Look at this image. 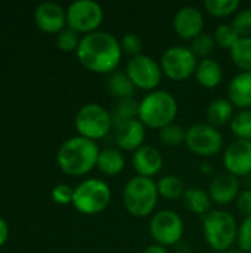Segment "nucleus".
I'll return each instance as SVG.
<instances>
[{"label": "nucleus", "mask_w": 251, "mask_h": 253, "mask_svg": "<svg viewBox=\"0 0 251 253\" xmlns=\"http://www.w3.org/2000/svg\"><path fill=\"white\" fill-rule=\"evenodd\" d=\"M77 56L92 73L111 74L118 70L123 49L120 40L107 31H95L81 37Z\"/></svg>", "instance_id": "obj_1"}, {"label": "nucleus", "mask_w": 251, "mask_h": 253, "mask_svg": "<svg viewBox=\"0 0 251 253\" xmlns=\"http://www.w3.org/2000/svg\"><path fill=\"white\" fill-rule=\"evenodd\" d=\"M99 153L101 150L95 141L78 135L62 142L58 150V163L64 172L80 176L96 166Z\"/></svg>", "instance_id": "obj_2"}, {"label": "nucleus", "mask_w": 251, "mask_h": 253, "mask_svg": "<svg viewBox=\"0 0 251 253\" xmlns=\"http://www.w3.org/2000/svg\"><path fill=\"white\" fill-rule=\"evenodd\" d=\"M178 101L167 90H152L139 101V120L145 127L161 130L175 123L178 117Z\"/></svg>", "instance_id": "obj_3"}, {"label": "nucleus", "mask_w": 251, "mask_h": 253, "mask_svg": "<svg viewBox=\"0 0 251 253\" xmlns=\"http://www.w3.org/2000/svg\"><path fill=\"white\" fill-rule=\"evenodd\" d=\"M157 182L151 178L135 176L127 181L123 190V205L129 215L135 218L152 216L158 205Z\"/></svg>", "instance_id": "obj_4"}, {"label": "nucleus", "mask_w": 251, "mask_h": 253, "mask_svg": "<svg viewBox=\"0 0 251 253\" xmlns=\"http://www.w3.org/2000/svg\"><path fill=\"white\" fill-rule=\"evenodd\" d=\"M203 234L213 252H228L237 243V219L226 211H212L203 218Z\"/></svg>", "instance_id": "obj_5"}, {"label": "nucleus", "mask_w": 251, "mask_h": 253, "mask_svg": "<svg viewBox=\"0 0 251 253\" xmlns=\"http://www.w3.org/2000/svg\"><path fill=\"white\" fill-rule=\"evenodd\" d=\"M111 188L101 179H86L74 188L72 203L77 211L86 215H98L111 203Z\"/></svg>", "instance_id": "obj_6"}, {"label": "nucleus", "mask_w": 251, "mask_h": 253, "mask_svg": "<svg viewBox=\"0 0 251 253\" xmlns=\"http://www.w3.org/2000/svg\"><path fill=\"white\" fill-rule=\"evenodd\" d=\"M75 127L80 136L92 141L102 139L112 127L111 113L101 104H86L75 114Z\"/></svg>", "instance_id": "obj_7"}, {"label": "nucleus", "mask_w": 251, "mask_h": 253, "mask_svg": "<svg viewBox=\"0 0 251 253\" xmlns=\"http://www.w3.org/2000/svg\"><path fill=\"white\" fill-rule=\"evenodd\" d=\"M185 225L179 213L172 209L155 212L149 221V236L154 243L169 248L178 245L183 237Z\"/></svg>", "instance_id": "obj_8"}, {"label": "nucleus", "mask_w": 251, "mask_h": 253, "mask_svg": "<svg viewBox=\"0 0 251 253\" xmlns=\"http://www.w3.org/2000/svg\"><path fill=\"white\" fill-rule=\"evenodd\" d=\"M197 64V56L186 46H172L163 52L160 59L163 76L173 82L188 80L195 74Z\"/></svg>", "instance_id": "obj_9"}, {"label": "nucleus", "mask_w": 251, "mask_h": 253, "mask_svg": "<svg viewBox=\"0 0 251 253\" xmlns=\"http://www.w3.org/2000/svg\"><path fill=\"white\" fill-rule=\"evenodd\" d=\"M185 145L198 157H213L223 148V136L209 123H195L186 129Z\"/></svg>", "instance_id": "obj_10"}, {"label": "nucleus", "mask_w": 251, "mask_h": 253, "mask_svg": "<svg viewBox=\"0 0 251 253\" xmlns=\"http://www.w3.org/2000/svg\"><path fill=\"white\" fill-rule=\"evenodd\" d=\"M126 73L136 89L146 90L148 93L157 90L163 79L160 62L145 53L130 58L126 65Z\"/></svg>", "instance_id": "obj_11"}, {"label": "nucleus", "mask_w": 251, "mask_h": 253, "mask_svg": "<svg viewBox=\"0 0 251 253\" xmlns=\"http://www.w3.org/2000/svg\"><path fill=\"white\" fill-rule=\"evenodd\" d=\"M104 21V10L99 3L93 0H75L67 9L68 27L77 33L90 34L98 31Z\"/></svg>", "instance_id": "obj_12"}, {"label": "nucleus", "mask_w": 251, "mask_h": 253, "mask_svg": "<svg viewBox=\"0 0 251 253\" xmlns=\"http://www.w3.org/2000/svg\"><path fill=\"white\" fill-rule=\"evenodd\" d=\"M223 166L228 173L244 178L251 175V141L235 139L223 151Z\"/></svg>", "instance_id": "obj_13"}, {"label": "nucleus", "mask_w": 251, "mask_h": 253, "mask_svg": "<svg viewBox=\"0 0 251 253\" xmlns=\"http://www.w3.org/2000/svg\"><path fill=\"white\" fill-rule=\"evenodd\" d=\"M204 16L195 6H183L173 16V30L183 40H194L203 34Z\"/></svg>", "instance_id": "obj_14"}, {"label": "nucleus", "mask_w": 251, "mask_h": 253, "mask_svg": "<svg viewBox=\"0 0 251 253\" xmlns=\"http://www.w3.org/2000/svg\"><path fill=\"white\" fill-rule=\"evenodd\" d=\"M146 136V127L143 123L136 119L126 123H121L114 127V142L121 151H136L141 148Z\"/></svg>", "instance_id": "obj_15"}, {"label": "nucleus", "mask_w": 251, "mask_h": 253, "mask_svg": "<svg viewBox=\"0 0 251 253\" xmlns=\"http://www.w3.org/2000/svg\"><path fill=\"white\" fill-rule=\"evenodd\" d=\"M209 194L213 203L219 206H228L237 202L240 196V179L231 173H220L216 175L209 185Z\"/></svg>", "instance_id": "obj_16"}, {"label": "nucleus", "mask_w": 251, "mask_h": 253, "mask_svg": "<svg viewBox=\"0 0 251 253\" xmlns=\"http://www.w3.org/2000/svg\"><path fill=\"white\" fill-rule=\"evenodd\" d=\"M163 163L164 160H163V154L160 153V150L146 144L138 148L132 157V165L138 176L151 178V179L161 172Z\"/></svg>", "instance_id": "obj_17"}, {"label": "nucleus", "mask_w": 251, "mask_h": 253, "mask_svg": "<svg viewBox=\"0 0 251 253\" xmlns=\"http://www.w3.org/2000/svg\"><path fill=\"white\" fill-rule=\"evenodd\" d=\"M37 25L49 33H59L67 21V13L55 1H43L36 9Z\"/></svg>", "instance_id": "obj_18"}, {"label": "nucleus", "mask_w": 251, "mask_h": 253, "mask_svg": "<svg viewBox=\"0 0 251 253\" xmlns=\"http://www.w3.org/2000/svg\"><path fill=\"white\" fill-rule=\"evenodd\" d=\"M228 99L238 110H251V73L240 71L231 79Z\"/></svg>", "instance_id": "obj_19"}, {"label": "nucleus", "mask_w": 251, "mask_h": 253, "mask_svg": "<svg viewBox=\"0 0 251 253\" xmlns=\"http://www.w3.org/2000/svg\"><path fill=\"white\" fill-rule=\"evenodd\" d=\"M194 76H195L197 82L203 87L215 89L223 80V68H222V65L216 59L206 58V59H200L198 61Z\"/></svg>", "instance_id": "obj_20"}, {"label": "nucleus", "mask_w": 251, "mask_h": 253, "mask_svg": "<svg viewBox=\"0 0 251 253\" xmlns=\"http://www.w3.org/2000/svg\"><path fill=\"white\" fill-rule=\"evenodd\" d=\"M182 200H183L185 208L189 212H192V213H195V215H198L201 218H204L207 213L212 212L213 202L210 199V194H209V191L203 190L201 187L186 188Z\"/></svg>", "instance_id": "obj_21"}, {"label": "nucleus", "mask_w": 251, "mask_h": 253, "mask_svg": "<svg viewBox=\"0 0 251 253\" xmlns=\"http://www.w3.org/2000/svg\"><path fill=\"white\" fill-rule=\"evenodd\" d=\"M234 114H235L234 105L226 98H217V99L212 101L206 111L207 123L215 126L216 129L231 125Z\"/></svg>", "instance_id": "obj_22"}, {"label": "nucleus", "mask_w": 251, "mask_h": 253, "mask_svg": "<svg viewBox=\"0 0 251 253\" xmlns=\"http://www.w3.org/2000/svg\"><path fill=\"white\" fill-rule=\"evenodd\" d=\"M126 159L118 148H104L99 153L96 168L107 176H117L124 170Z\"/></svg>", "instance_id": "obj_23"}, {"label": "nucleus", "mask_w": 251, "mask_h": 253, "mask_svg": "<svg viewBox=\"0 0 251 253\" xmlns=\"http://www.w3.org/2000/svg\"><path fill=\"white\" fill-rule=\"evenodd\" d=\"M107 87L109 90V93L117 98V101L120 99H127V98H133L136 87L133 84V82L130 80V77L127 76L126 70H115L114 73H111L108 76L107 80Z\"/></svg>", "instance_id": "obj_24"}, {"label": "nucleus", "mask_w": 251, "mask_h": 253, "mask_svg": "<svg viewBox=\"0 0 251 253\" xmlns=\"http://www.w3.org/2000/svg\"><path fill=\"white\" fill-rule=\"evenodd\" d=\"M111 119H112V127L139 119V101H136L135 98L117 101L111 111Z\"/></svg>", "instance_id": "obj_25"}, {"label": "nucleus", "mask_w": 251, "mask_h": 253, "mask_svg": "<svg viewBox=\"0 0 251 253\" xmlns=\"http://www.w3.org/2000/svg\"><path fill=\"white\" fill-rule=\"evenodd\" d=\"M157 188H158L160 197H163L166 200L182 199L185 191H186L183 181L176 175H164V176H161L157 181Z\"/></svg>", "instance_id": "obj_26"}, {"label": "nucleus", "mask_w": 251, "mask_h": 253, "mask_svg": "<svg viewBox=\"0 0 251 253\" xmlns=\"http://www.w3.org/2000/svg\"><path fill=\"white\" fill-rule=\"evenodd\" d=\"M229 52L234 65L238 70L251 73V37H241Z\"/></svg>", "instance_id": "obj_27"}, {"label": "nucleus", "mask_w": 251, "mask_h": 253, "mask_svg": "<svg viewBox=\"0 0 251 253\" xmlns=\"http://www.w3.org/2000/svg\"><path fill=\"white\" fill-rule=\"evenodd\" d=\"M235 139L251 141V110H238L229 125Z\"/></svg>", "instance_id": "obj_28"}, {"label": "nucleus", "mask_w": 251, "mask_h": 253, "mask_svg": "<svg viewBox=\"0 0 251 253\" xmlns=\"http://www.w3.org/2000/svg\"><path fill=\"white\" fill-rule=\"evenodd\" d=\"M240 4V0H206L204 9L215 18H226L235 15Z\"/></svg>", "instance_id": "obj_29"}, {"label": "nucleus", "mask_w": 251, "mask_h": 253, "mask_svg": "<svg viewBox=\"0 0 251 253\" xmlns=\"http://www.w3.org/2000/svg\"><path fill=\"white\" fill-rule=\"evenodd\" d=\"M213 39L216 42V46H219L220 49L231 50L241 37H240V34L237 33V30L234 28L232 24H220L215 30Z\"/></svg>", "instance_id": "obj_30"}, {"label": "nucleus", "mask_w": 251, "mask_h": 253, "mask_svg": "<svg viewBox=\"0 0 251 253\" xmlns=\"http://www.w3.org/2000/svg\"><path fill=\"white\" fill-rule=\"evenodd\" d=\"M158 136L166 147H179L186 141V129L180 125L172 123L164 129H161Z\"/></svg>", "instance_id": "obj_31"}, {"label": "nucleus", "mask_w": 251, "mask_h": 253, "mask_svg": "<svg viewBox=\"0 0 251 253\" xmlns=\"http://www.w3.org/2000/svg\"><path fill=\"white\" fill-rule=\"evenodd\" d=\"M216 46V42L213 39V34L209 33H203L198 37H195L194 40H191V50L192 53L197 56V59H206L210 58V55L213 53Z\"/></svg>", "instance_id": "obj_32"}, {"label": "nucleus", "mask_w": 251, "mask_h": 253, "mask_svg": "<svg viewBox=\"0 0 251 253\" xmlns=\"http://www.w3.org/2000/svg\"><path fill=\"white\" fill-rule=\"evenodd\" d=\"M240 37H251V7H244L234 15L231 22Z\"/></svg>", "instance_id": "obj_33"}, {"label": "nucleus", "mask_w": 251, "mask_h": 253, "mask_svg": "<svg viewBox=\"0 0 251 253\" xmlns=\"http://www.w3.org/2000/svg\"><path fill=\"white\" fill-rule=\"evenodd\" d=\"M80 40L81 39H78V33L74 31L70 27L62 28L56 36V43L62 50H74V49L77 50L78 44H80Z\"/></svg>", "instance_id": "obj_34"}, {"label": "nucleus", "mask_w": 251, "mask_h": 253, "mask_svg": "<svg viewBox=\"0 0 251 253\" xmlns=\"http://www.w3.org/2000/svg\"><path fill=\"white\" fill-rule=\"evenodd\" d=\"M120 43H121L123 53H127L130 58L142 53V40L136 33H126L121 37Z\"/></svg>", "instance_id": "obj_35"}, {"label": "nucleus", "mask_w": 251, "mask_h": 253, "mask_svg": "<svg viewBox=\"0 0 251 253\" xmlns=\"http://www.w3.org/2000/svg\"><path fill=\"white\" fill-rule=\"evenodd\" d=\"M237 246L244 253H251V216L244 218L243 222L238 225Z\"/></svg>", "instance_id": "obj_36"}, {"label": "nucleus", "mask_w": 251, "mask_h": 253, "mask_svg": "<svg viewBox=\"0 0 251 253\" xmlns=\"http://www.w3.org/2000/svg\"><path fill=\"white\" fill-rule=\"evenodd\" d=\"M72 196H74V190L67 184H59L52 190L53 200L61 205H67V203L72 202Z\"/></svg>", "instance_id": "obj_37"}, {"label": "nucleus", "mask_w": 251, "mask_h": 253, "mask_svg": "<svg viewBox=\"0 0 251 253\" xmlns=\"http://www.w3.org/2000/svg\"><path fill=\"white\" fill-rule=\"evenodd\" d=\"M237 209L244 218L251 216V190H243L237 199Z\"/></svg>", "instance_id": "obj_38"}, {"label": "nucleus", "mask_w": 251, "mask_h": 253, "mask_svg": "<svg viewBox=\"0 0 251 253\" xmlns=\"http://www.w3.org/2000/svg\"><path fill=\"white\" fill-rule=\"evenodd\" d=\"M141 253H169V251H167V248H164V246H160V245H157V243H152V245L146 246Z\"/></svg>", "instance_id": "obj_39"}, {"label": "nucleus", "mask_w": 251, "mask_h": 253, "mask_svg": "<svg viewBox=\"0 0 251 253\" xmlns=\"http://www.w3.org/2000/svg\"><path fill=\"white\" fill-rule=\"evenodd\" d=\"M6 236H7V228H6V224H4V221L0 218V245L4 242Z\"/></svg>", "instance_id": "obj_40"}, {"label": "nucleus", "mask_w": 251, "mask_h": 253, "mask_svg": "<svg viewBox=\"0 0 251 253\" xmlns=\"http://www.w3.org/2000/svg\"><path fill=\"white\" fill-rule=\"evenodd\" d=\"M200 170H201L204 175H210V173H212V166H210V165H207V163H206V165H201Z\"/></svg>", "instance_id": "obj_41"}, {"label": "nucleus", "mask_w": 251, "mask_h": 253, "mask_svg": "<svg viewBox=\"0 0 251 253\" xmlns=\"http://www.w3.org/2000/svg\"><path fill=\"white\" fill-rule=\"evenodd\" d=\"M225 253H244V252H243L238 246H234V248H231L228 252H225Z\"/></svg>", "instance_id": "obj_42"}, {"label": "nucleus", "mask_w": 251, "mask_h": 253, "mask_svg": "<svg viewBox=\"0 0 251 253\" xmlns=\"http://www.w3.org/2000/svg\"><path fill=\"white\" fill-rule=\"evenodd\" d=\"M212 253H219V252H212Z\"/></svg>", "instance_id": "obj_43"}]
</instances>
